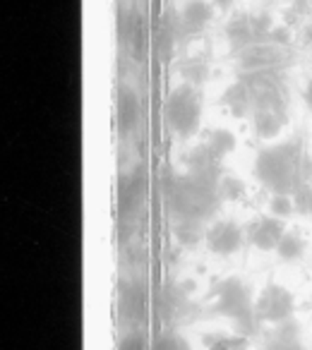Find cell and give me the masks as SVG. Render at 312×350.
Segmentation results:
<instances>
[{
    "mask_svg": "<svg viewBox=\"0 0 312 350\" xmlns=\"http://www.w3.org/2000/svg\"><path fill=\"white\" fill-rule=\"evenodd\" d=\"M200 98H197L195 89L183 84L176 92L168 96L166 101V122L171 125V130H176L181 137L195 135V130L200 127Z\"/></svg>",
    "mask_w": 312,
    "mask_h": 350,
    "instance_id": "obj_3",
    "label": "cell"
},
{
    "mask_svg": "<svg viewBox=\"0 0 312 350\" xmlns=\"http://www.w3.org/2000/svg\"><path fill=\"white\" fill-rule=\"evenodd\" d=\"M118 350H149V348H146V338H144V336L137 334V331H130V334L122 336Z\"/></svg>",
    "mask_w": 312,
    "mask_h": 350,
    "instance_id": "obj_19",
    "label": "cell"
},
{
    "mask_svg": "<svg viewBox=\"0 0 312 350\" xmlns=\"http://www.w3.org/2000/svg\"><path fill=\"white\" fill-rule=\"evenodd\" d=\"M259 324H278L293 317V295L278 283H269L262 295L255 300Z\"/></svg>",
    "mask_w": 312,
    "mask_h": 350,
    "instance_id": "obj_4",
    "label": "cell"
},
{
    "mask_svg": "<svg viewBox=\"0 0 312 350\" xmlns=\"http://www.w3.org/2000/svg\"><path fill=\"white\" fill-rule=\"evenodd\" d=\"M291 211H296V204H293V197L291 195H274V200H272V216H276V219H283V216H288Z\"/></svg>",
    "mask_w": 312,
    "mask_h": 350,
    "instance_id": "obj_18",
    "label": "cell"
},
{
    "mask_svg": "<svg viewBox=\"0 0 312 350\" xmlns=\"http://www.w3.org/2000/svg\"><path fill=\"white\" fill-rule=\"evenodd\" d=\"M291 197H293V204H296V211H300V214H312V185L310 183H302Z\"/></svg>",
    "mask_w": 312,
    "mask_h": 350,
    "instance_id": "obj_17",
    "label": "cell"
},
{
    "mask_svg": "<svg viewBox=\"0 0 312 350\" xmlns=\"http://www.w3.org/2000/svg\"><path fill=\"white\" fill-rule=\"evenodd\" d=\"M283 233H286L283 221L276 219V216H269V219H259L257 224H252V228H250V240H252L259 250H276Z\"/></svg>",
    "mask_w": 312,
    "mask_h": 350,
    "instance_id": "obj_8",
    "label": "cell"
},
{
    "mask_svg": "<svg viewBox=\"0 0 312 350\" xmlns=\"http://www.w3.org/2000/svg\"><path fill=\"white\" fill-rule=\"evenodd\" d=\"M264 350H305V345L300 340H288V338H276V336H269V343Z\"/></svg>",
    "mask_w": 312,
    "mask_h": 350,
    "instance_id": "obj_21",
    "label": "cell"
},
{
    "mask_svg": "<svg viewBox=\"0 0 312 350\" xmlns=\"http://www.w3.org/2000/svg\"><path fill=\"white\" fill-rule=\"evenodd\" d=\"M224 103H229V108H233L235 113H243L250 103V92H248V84L238 82L224 94Z\"/></svg>",
    "mask_w": 312,
    "mask_h": 350,
    "instance_id": "obj_14",
    "label": "cell"
},
{
    "mask_svg": "<svg viewBox=\"0 0 312 350\" xmlns=\"http://www.w3.org/2000/svg\"><path fill=\"white\" fill-rule=\"evenodd\" d=\"M142 197H144V173H142V168H135L127 175H122L120 185H118V214H120V219H130L135 214L137 206L142 204Z\"/></svg>",
    "mask_w": 312,
    "mask_h": 350,
    "instance_id": "obj_5",
    "label": "cell"
},
{
    "mask_svg": "<svg viewBox=\"0 0 312 350\" xmlns=\"http://www.w3.org/2000/svg\"><path fill=\"white\" fill-rule=\"evenodd\" d=\"M216 312L221 317H229L235 324L238 334L250 336L257 331V310H255V300L250 295L248 283H243L240 278L231 276L216 286Z\"/></svg>",
    "mask_w": 312,
    "mask_h": 350,
    "instance_id": "obj_2",
    "label": "cell"
},
{
    "mask_svg": "<svg viewBox=\"0 0 312 350\" xmlns=\"http://www.w3.org/2000/svg\"><path fill=\"white\" fill-rule=\"evenodd\" d=\"M305 101H307V108L312 111V82L307 84V89H305Z\"/></svg>",
    "mask_w": 312,
    "mask_h": 350,
    "instance_id": "obj_22",
    "label": "cell"
},
{
    "mask_svg": "<svg viewBox=\"0 0 312 350\" xmlns=\"http://www.w3.org/2000/svg\"><path fill=\"white\" fill-rule=\"evenodd\" d=\"M207 348L209 350H248V338L243 334L238 336H209L205 338Z\"/></svg>",
    "mask_w": 312,
    "mask_h": 350,
    "instance_id": "obj_12",
    "label": "cell"
},
{
    "mask_svg": "<svg viewBox=\"0 0 312 350\" xmlns=\"http://www.w3.org/2000/svg\"><path fill=\"white\" fill-rule=\"evenodd\" d=\"M207 146H209V149L214 151L219 159H224L229 151H233L235 137L231 135V132H226V130H214L209 135V139H207Z\"/></svg>",
    "mask_w": 312,
    "mask_h": 350,
    "instance_id": "obj_15",
    "label": "cell"
},
{
    "mask_svg": "<svg viewBox=\"0 0 312 350\" xmlns=\"http://www.w3.org/2000/svg\"><path fill=\"white\" fill-rule=\"evenodd\" d=\"M211 20V8L205 0H187L181 12V31L183 34H197Z\"/></svg>",
    "mask_w": 312,
    "mask_h": 350,
    "instance_id": "obj_9",
    "label": "cell"
},
{
    "mask_svg": "<svg viewBox=\"0 0 312 350\" xmlns=\"http://www.w3.org/2000/svg\"><path fill=\"white\" fill-rule=\"evenodd\" d=\"M302 250H305V245H302V240L298 238L296 233H283L281 243H278V247H276V254L283 262H293V259L300 257Z\"/></svg>",
    "mask_w": 312,
    "mask_h": 350,
    "instance_id": "obj_13",
    "label": "cell"
},
{
    "mask_svg": "<svg viewBox=\"0 0 312 350\" xmlns=\"http://www.w3.org/2000/svg\"><path fill=\"white\" fill-rule=\"evenodd\" d=\"M151 350H192V348L181 334L164 331L161 336H156V340L151 343Z\"/></svg>",
    "mask_w": 312,
    "mask_h": 350,
    "instance_id": "obj_16",
    "label": "cell"
},
{
    "mask_svg": "<svg viewBox=\"0 0 312 350\" xmlns=\"http://www.w3.org/2000/svg\"><path fill=\"white\" fill-rule=\"evenodd\" d=\"M255 127H257V135L269 139L278 132L281 127V113L278 111H257L255 113Z\"/></svg>",
    "mask_w": 312,
    "mask_h": 350,
    "instance_id": "obj_11",
    "label": "cell"
},
{
    "mask_svg": "<svg viewBox=\"0 0 312 350\" xmlns=\"http://www.w3.org/2000/svg\"><path fill=\"white\" fill-rule=\"evenodd\" d=\"M137 120H140L137 94L127 87H120V92H118V127H120L122 135L135 130Z\"/></svg>",
    "mask_w": 312,
    "mask_h": 350,
    "instance_id": "obj_10",
    "label": "cell"
},
{
    "mask_svg": "<svg viewBox=\"0 0 312 350\" xmlns=\"http://www.w3.org/2000/svg\"><path fill=\"white\" fill-rule=\"evenodd\" d=\"M144 286L137 278H125L120 283V314L122 319H140L144 312Z\"/></svg>",
    "mask_w": 312,
    "mask_h": 350,
    "instance_id": "obj_7",
    "label": "cell"
},
{
    "mask_svg": "<svg viewBox=\"0 0 312 350\" xmlns=\"http://www.w3.org/2000/svg\"><path fill=\"white\" fill-rule=\"evenodd\" d=\"M214 3H216L219 8H224V10H226V8H231V3H233V0H214Z\"/></svg>",
    "mask_w": 312,
    "mask_h": 350,
    "instance_id": "obj_23",
    "label": "cell"
},
{
    "mask_svg": "<svg viewBox=\"0 0 312 350\" xmlns=\"http://www.w3.org/2000/svg\"><path fill=\"white\" fill-rule=\"evenodd\" d=\"M305 156L296 142L267 146L257 154V178L267 185L274 195H293L305 178Z\"/></svg>",
    "mask_w": 312,
    "mask_h": 350,
    "instance_id": "obj_1",
    "label": "cell"
},
{
    "mask_svg": "<svg viewBox=\"0 0 312 350\" xmlns=\"http://www.w3.org/2000/svg\"><path fill=\"white\" fill-rule=\"evenodd\" d=\"M207 243L209 250L216 254H233L243 245V230L233 224V221H221L207 233Z\"/></svg>",
    "mask_w": 312,
    "mask_h": 350,
    "instance_id": "obj_6",
    "label": "cell"
},
{
    "mask_svg": "<svg viewBox=\"0 0 312 350\" xmlns=\"http://www.w3.org/2000/svg\"><path fill=\"white\" fill-rule=\"evenodd\" d=\"M219 192H221V197H226V200H238V197L243 195V185H240L235 178H221Z\"/></svg>",
    "mask_w": 312,
    "mask_h": 350,
    "instance_id": "obj_20",
    "label": "cell"
}]
</instances>
